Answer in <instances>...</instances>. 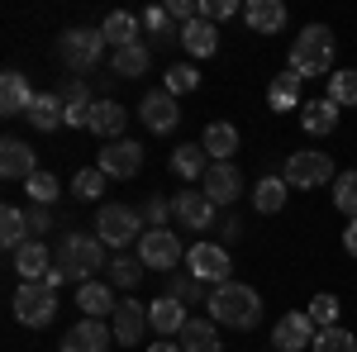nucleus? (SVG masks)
<instances>
[{
    "label": "nucleus",
    "instance_id": "obj_50",
    "mask_svg": "<svg viewBox=\"0 0 357 352\" xmlns=\"http://www.w3.org/2000/svg\"><path fill=\"white\" fill-rule=\"evenodd\" d=\"M343 247H348V252H353V257H357V219H353V224H348V229H343Z\"/></svg>",
    "mask_w": 357,
    "mask_h": 352
},
{
    "label": "nucleus",
    "instance_id": "obj_39",
    "mask_svg": "<svg viewBox=\"0 0 357 352\" xmlns=\"http://www.w3.org/2000/svg\"><path fill=\"white\" fill-rule=\"evenodd\" d=\"M329 100L333 105H357V72L353 67H343V72L329 77Z\"/></svg>",
    "mask_w": 357,
    "mask_h": 352
},
{
    "label": "nucleus",
    "instance_id": "obj_13",
    "mask_svg": "<svg viewBox=\"0 0 357 352\" xmlns=\"http://www.w3.org/2000/svg\"><path fill=\"white\" fill-rule=\"evenodd\" d=\"M138 119H143L153 134H172V129H176V119H181L176 95H167V91H148V95H143V105H138Z\"/></svg>",
    "mask_w": 357,
    "mask_h": 352
},
{
    "label": "nucleus",
    "instance_id": "obj_34",
    "mask_svg": "<svg viewBox=\"0 0 357 352\" xmlns=\"http://www.w3.org/2000/svg\"><path fill=\"white\" fill-rule=\"evenodd\" d=\"M29 124L33 129H43V134H53L57 124H62V100L53 95H33V105H29Z\"/></svg>",
    "mask_w": 357,
    "mask_h": 352
},
{
    "label": "nucleus",
    "instance_id": "obj_35",
    "mask_svg": "<svg viewBox=\"0 0 357 352\" xmlns=\"http://www.w3.org/2000/svg\"><path fill=\"white\" fill-rule=\"evenodd\" d=\"M138 276H143V262L138 257H110V267H105V281H110L114 291H129V286H138Z\"/></svg>",
    "mask_w": 357,
    "mask_h": 352
},
{
    "label": "nucleus",
    "instance_id": "obj_9",
    "mask_svg": "<svg viewBox=\"0 0 357 352\" xmlns=\"http://www.w3.org/2000/svg\"><path fill=\"white\" fill-rule=\"evenodd\" d=\"M138 262L172 276V267L181 262V238H176L172 229H143V238H138Z\"/></svg>",
    "mask_w": 357,
    "mask_h": 352
},
{
    "label": "nucleus",
    "instance_id": "obj_11",
    "mask_svg": "<svg viewBox=\"0 0 357 352\" xmlns=\"http://www.w3.org/2000/svg\"><path fill=\"white\" fill-rule=\"evenodd\" d=\"M96 167H100L110 181H129V176H138V167H143V148L129 143V138H114V143H105V153H100Z\"/></svg>",
    "mask_w": 357,
    "mask_h": 352
},
{
    "label": "nucleus",
    "instance_id": "obj_21",
    "mask_svg": "<svg viewBox=\"0 0 357 352\" xmlns=\"http://www.w3.org/2000/svg\"><path fill=\"white\" fill-rule=\"evenodd\" d=\"M77 305H82L86 319H105V314H114V309H119L110 281H86V286H77Z\"/></svg>",
    "mask_w": 357,
    "mask_h": 352
},
{
    "label": "nucleus",
    "instance_id": "obj_15",
    "mask_svg": "<svg viewBox=\"0 0 357 352\" xmlns=\"http://www.w3.org/2000/svg\"><path fill=\"white\" fill-rule=\"evenodd\" d=\"M114 333L100 319H82V324L67 328V338H62V352H110Z\"/></svg>",
    "mask_w": 357,
    "mask_h": 352
},
{
    "label": "nucleus",
    "instance_id": "obj_44",
    "mask_svg": "<svg viewBox=\"0 0 357 352\" xmlns=\"http://www.w3.org/2000/svg\"><path fill=\"white\" fill-rule=\"evenodd\" d=\"M72 190H77L82 200H100V190H105V171H100V167L77 171V176H72Z\"/></svg>",
    "mask_w": 357,
    "mask_h": 352
},
{
    "label": "nucleus",
    "instance_id": "obj_8",
    "mask_svg": "<svg viewBox=\"0 0 357 352\" xmlns=\"http://www.w3.org/2000/svg\"><path fill=\"white\" fill-rule=\"evenodd\" d=\"M186 267H191V276L205 281V286H229L234 262H229V247L224 243H195V247H186Z\"/></svg>",
    "mask_w": 357,
    "mask_h": 352
},
{
    "label": "nucleus",
    "instance_id": "obj_25",
    "mask_svg": "<svg viewBox=\"0 0 357 352\" xmlns=\"http://www.w3.org/2000/svg\"><path fill=\"white\" fill-rule=\"evenodd\" d=\"M200 148L210 153V162H229L234 153H238V129L234 124H205V134H200Z\"/></svg>",
    "mask_w": 357,
    "mask_h": 352
},
{
    "label": "nucleus",
    "instance_id": "obj_47",
    "mask_svg": "<svg viewBox=\"0 0 357 352\" xmlns=\"http://www.w3.org/2000/svg\"><path fill=\"white\" fill-rule=\"evenodd\" d=\"M167 215H172V205H167L162 195L143 200V219H148V229H167Z\"/></svg>",
    "mask_w": 357,
    "mask_h": 352
},
{
    "label": "nucleus",
    "instance_id": "obj_3",
    "mask_svg": "<svg viewBox=\"0 0 357 352\" xmlns=\"http://www.w3.org/2000/svg\"><path fill=\"white\" fill-rule=\"evenodd\" d=\"M57 267L67 271V281H91L96 271L105 267V243L96 234H67L62 247H57Z\"/></svg>",
    "mask_w": 357,
    "mask_h": 352
},
{
    "label": "nucleus",
    "instance_id": "obj_24",
    "mask_svg": "<svg viewBox=\"0 0 357 352\" xmlns=\"http://www.w3.org/2000/svg\"><path fill=\"white\" fill-rule=\"evenodd\" d=\"M301 129L314 134V138L333 134V129H338V105H333L329 95H324V100H305L301 105Z\"/></svg>",
    "mask_w": 357,
    "mask_h": 352
},
{
    "label": "nucleus",
    "instance_id": "obj_23",
    "mask_svg": "<svg viewBox=\"0 0 357 352\" xmlns=\"http://www.w3.org/2000/svg\"><path fill=\"white\" fill-rule=\"evenodd\" d=\"M15 271H20V281H43V276L53 271V252L38 243V238H29V243L15 252Z\"/></svg>",
    "mask_w": 357,
    "mask_h": 352
},
{
    "label": "nucleus",
    "instance_id": "obj_29",
    "mask_svg": "<svg viewBox=\"0 0 357 352\" xmlns=\"http://www.w3.org/2000/svg\"><path fill=\"white\" fill-rule=\"evenodd\" d=\"M0 243L10 247V252H20V247L29 243V215L20 205H5V210H0Z\"/></svg>",
    "mask_w": 357,
    "mask_h": 352
},
{
    "label": "nucleus",
    "instance_id": "obj_26",
    "mask_svg": "<svg viewBox=\"0 0 357 352\" xmlns=\"http://www.w3.org/2000/svg\"><path fill=\"white\" fill-rule=\"evenodd\" d=\"M172 171H176L181 181H205V171H210V153H205L200 143H181V148L172 153Z\"/></svg>",
    "mask_w": 357,
    "mask_h": 352
},
{
    "label": "nucleus",
    "instance_id": "obj_20",
    "mask_svg": "<svg viewBox=\"0 0 357 352\" xmlns=\"http://www.w3.org/2000/svg\"><path fill=\"white\" fill-rule=\"evenodd\" d=\"M124 124H129V109L119 105V100H96V105H91V119H86V129H91V134L110 138V143L124 134Z\"/></svg>",
    "mask_w": 357,
    "mask_h": 352
},
{
    "label": "nucleus",
    "instance_id": "obj_33",
    "mask_svg": "<svg viewBox=\"0 0 357 352\" xmlns=\"http://www.w3.org/2000/svg\"><path fill=\"white\" fill-rule=\"evenodd\" d=\"M267 105L272 109H296L301 105V77H296V72L272 77V86H267Z\"/></svg>",
    "mask_w": 357,
    "mask_h": 352
},
{
    "label": "nucleus",
    "instance_id": "obj_36",
    "mask_svg": "<svg viewBox=\"0 0 357 352\" xmlns=\"http://www.w3.org/2000/svg\"><path fill=\"white\" fill-rule=\"evenodd\" d=\"M167 296L181 300V305H200L205 300V281H195L191 271H172L167 276Z\"/></svg>",
    "mask_w": 357,
    "mask_h": 352
},
{
    "label": "nucleus",
    "instance_id": "obj_22",
    "mask_svg": "<svg viewBox=\"0 0 357 352\" xmlns=\"http://www.w3.org/2000/svg\"><path fill=\"white\" fill-rule=\"evenodd\" d=\"M243 20H248L252 33H281L286 29V5L281 0H248Z\"/></svg>",
    "mask_w": 357,
    "mask_h": 352
},
{
    "label": "nucleus",
    "instance_id": "obj_5",
    "mask_svg": "<svg viewBox=\"0 0 357 352\" xmlns=\"http://www.w3.org/2000/svg\"><path fill=\"white\" fill-rule=\"evenodd\" d=\"M57 53H62V62L86 82V77L100 67V57H105V38H100V29H67L62 43H57Z\"/></svg>",
    "mask_w": 357,
    "mask_h": 352
},
{
    "label": "nucleus",
    "instance_id": "obj_38",
    "mask_svg": "<svg viewBox=\"0 0 357 352\" xmlns=\"http://www.w3.org/2000/svg\"><path fill=\"white\" fill-rule=\"evenodd\" d=\"M24 186H29V200H33V205H53L57 195H62V186H57V176H53V171H43V167H38V171L29 176Z\"/></svg>",
    "mask_w": 357,
    "mask_h": 352
},
{
    "label": "nucleus",
    "instance_id": "obj_7",
    "mask_svg": "<svg viewBox=\"0 0 357 352\" xmlns=\"http://www.w3.org/2000/svg\"><path fill=\"white\" fill-rule=\"evenodd\" d=\"M281 176H286V186H296V190H314V186H324V181H338L333 176V158L329 153H314V148L291 153Z\"/></svg>",
    "mask_w": 357,
    "mask_h": 352
},
{
    "label": "nucleus",
    "instance_id": "obj_51",
    "mask_svg": "<svg viewBox=\"0 0 357 352\" xmlns=\"http://www.w3.org/2000/svg\"><path fill=\"white\" fill-rule=\"evenodd\" d=\"M62 281H67V271H62V267H53V271H48V276H43V286H53V291H57V286H62Z\"/></svg>",
    "mask_w": 357,
    "mask_h": 352
},
{
    "label": "nucleus",
    "instance_id": "obj_6",
    "mask_svg": "<svg viewBox=\"0 0 357 352\" xmlns=\"http://www.w3.org/2000/svg\"><path fill=\"white\" fill-rule=\"evenodd\" d=\"M96 238L105 247H129L143 238V219L138 210L129 205H100V215H96Z\"/></svg>",
    "mask_w": 357,
    "mask_h": 352
},
{
    "label": "nucleus",
    "instance_id": "obj_2",
    "mask_svg": "<svg viewBox=\"0 0 357 352\" xmlns=\"http://www.w3.org/2000/svg\"><path fill=\"white\" fill-rule=\"evenodd\" d=\"M333 48H338V38H333L329 24H305L296 33V48H291V72L296 77H324L333 72Z\"/></svg>",
    "mask_w": 357,
    "mask_h": 352
},
{
    "label": "nucleus",
    "instance_id": "obj_52",
    "mask_svg": "<svg viewBox=\"0 0 357 352\" xmlns=\"http://www.w3.org/2000/svg\"><path fill=\"white\" fill-rule=\"evenodd\" d=\"M148 352H181V343H153Z\"/></svg>",
    "mask_w": 357,
    "mask_h": 352
},
{
    "label": "nucleus",
    "instance_id": "obj_41",
    "mask_svg": "<svg viewBox=\"0 0 357 352\" xmlns=\"http://www.w3.org/2000/svg\"><path fill=\"white\" fill-rule=\"evenodd\" d=\"M338 309H343V305H338V296H329V291H324V296L310 300V309H305V314L314 319V328H333V324H338Z\"/></svg>",
    "mask_w": 357,
    "mask_h": 352
},
{
    "label": "nucleus",
    "instance_id": "obj_43",
    "mask_svg": "<svg viewBox=\"0 0 357 352\" xmlns=\"http://www.w3.org/2000/svg\"><path fill=\"white\" fill-rule=\"evenodd\" d=\"M57 100H62V109H91V105H96V100L86 95V82H82V77L57 82Z\"/></svg>",
    "mask_w": 357,
    "mask_h": 352
},
{
    "label": "nucleus",
    "instance_id": "obj_4",
    "mask_svg": "<svg viewBox=\"0 0 357 352\" xmlns=\"http://www.w3.org/2000/svg\"><path fill=\"white\" fill-rule=\"evenodd\" d=\"M10 305H15V319L24 328H48L53 314H57V291L43 286V281H20Z\"/></svg>",
    "mask_w": 357,
    "mask_h": 352
},
{
    "label": "nucleus",
    "instance_id": "obj_49",
    "mask_svg": "<svg viewBox=\"0 0 357 352\" xmlns=\"http://www.w3.org/2000/svg\"><path fill=\"white\" fill-rule=\"evenodd\" d=\"M220 238H224V243L243 238V219H224V224H220Z\"/></svg>",
    "mask_w": 357,
    "mask_h": 352
},
{
    "label": "nucleus",
    "instance_id": "obj_45",
    "mask_svg": "<svg viewBox=\"0 0 357 352\" xmlns=\"http://www.w3.org/2000/svg\"><path fill=\"white\" fill-rule=\"evenodd\" d=\"M195 86H200V72H195V67H172V72H167V95H186V91H195Z\"/></svg>",
    "mask_w": 357,
    "mask_h": 352
},
{
    "label": "nucleus",
    "instance_id": "obj_32",
    "mask_svg": "<svg viewBox=\"0 0 357 352\" xmlns=\"http://www.w3.org/2000/svg\"><path fill=\"white\" fill-rule=\"evenodd\" d=\"M286 176H262L257 190H252V205H257V215H276L281 205H286Z\"/></svg>",
    "mask_w": 357,
    "mask_h": 352
},
{
    "label": "nucleus",
    "instance_id": "obj_42",
    "mask_svg": "<svg viewBox=\"0 0 357 352\" xmlns=\"http://www.w3.org/2000/svg\"><path fill=\"white\" fill-rule=\"evenodd\" d=\"M143 29H148L153 38H162V43L181 38V24H176V20L167 15V5H162V10H148V15H143Z\"/></svg>",
    "mask_w": 357,
    "mask_h": 352
},
{
    "label": "nucleus",
    "instance_id": "obj_14",
    "mask_svg": "<svg viewBox=\"0 0 357 352\" xmlns=\"http://www.w3.org/2000/svg\"><path fill=\"white\" fill-rule=\"evenodd\" d=\"M172 215L181 219V229H210L215 224V200L205 190H181L172 200Z\"/></svg>",
    "mask_w": 357,
    "mask_h": 352
},
{
    "label": "nucleus",
    "instance_id": "obj_1",
    "mask_svg": "<svg viewBox=\"0 0 357 352\" xmlns=\"http://www.w3.org/2000/svg\"><path fill=\"white\" fill-rule=\"evenodd\" d=\"M205 305H210V319L224 324V328H252L257 319H262V296H257L252 286H243V281L215 286Z\"/></svg>",
    "mask_w": 357,
    "mask_h": 352
},
{
    "label": "nucleus",
    "instance_id": "obj_27",
    "mask_svg": "<svg viewBox=\"0 0 357 352\" xmlns=\"http://www.w3.org/2000/svg\"><path fill=\"white\" fill-rule=\"evenodd\" d=\"M181 48L191 57H210L220 48V29L210 24V20H191V24L181 29Z\"/></svg>",
    "mask_w": 357,
    "mask_h": 352
},
{
    "label": "nucleus",
    "instance_id": "obj_28",
    "mask_svg": "<svg viewBox=\"0 0 357 352\" xmlns=\"http://www.w3.org/2000/svg\"><path fill=\"white\" fill-rule=\"evenodd\" d=\"M100 38H105L110 48H129V43H138V15H129V10H114V15H105Z\"/></svg>",
    "mask_w": 357,
    "mask_h": 352
},
{
    "label": "nucleus",
    "instance_id": "obj_16",
    "mask_svg": "<svg viewBox=\"0 0 357 352\" xmlns=\"http://www.w3.org/2000/svg\"><path fill=\"white\" fill-rule=\"evenodd\" d=\"M191 324L186 319V305L181 300H172V296H158L153 305H148V328L153 333H162V338H181V328Z\"/></svg>",
    "mask_w": 357,
    "mask_h": 352
},
{
    "label": "nucleus",
    "instance_id": "obj_31",
    "mask_svg": "<svg viewBox=\"0 0 357 352\" xmlns=\"http://www.w3.org/2000/svg\"><path fill=\"white\" fill-rule=\"evenodd\" d=\"M148 62H153V53H148L143 43H129V48H114V53H110L114 77H143V72H148Z\"/></svg>",
    "mask_w": 357,
    "mask_h": 352
},
{
    "label": "nucleus",
    "instance_id": "obj_53",
    "mask_svg": "<svg viewBox=\"0 0 357 352\" xmlns=\"http://www.w3.org/2000/svg\"><path fill=\"white\" fill-rule=\"evenodd\" d=\"M272 352H276V348H272Z\"/></svg>",
    "mask_w": 357,
    "mask_h": 352
},
{
    "label": "nucleus",
    "instance_id": "obj_17",
    "mask_svg": "<svg viewBox=\"0 0 357 352\" xmlns=\"http://www.w3.org/2000/svg\"><path fill=\"white\" fill-rule=\"evenodd\" d=\"M143 324H148V309H143L138 300H119V309L110 314V333H114V343H124V348L143 343Z\"/></svg>",
    "mask_w": 357,
    "mask_h": 352
},
{
    "label": "nucleus",
    "instance_id": "obj_46",
    "mask_svg": "<svg viewBox=\"0 0 357 352\" xmlns=\"http://www.w3.org/2000/svg\"><path fill=\"white\" fill-rule=\"evenodd\" d=\"M229 15H243V5L238 0H200V20H210V24H220Z\"/></svg>",
    "mask_w": 357,
    "mask_h": 352
},
{
    "label": "nucleus",
    "instance_id": "obj_48",
    "mask_svg": "<svg viewBox=\"0 0 357 352\" xmlns=\"http://www.w3.org/2000/svg\"><path fill=\"white\" fill-rule=\"evenodd\" d=\"M43 229H53V215H48V205H33L29 210V234H43Z\"/></svg>",
    "mask_w": 357,
    "mask_h": 352
},
{
    "label": "nucleus",
    "instance_id": "obj_40",
    "mask_svg": "<svg viewBox=\"0 0 357 352\" xmlns=\"http://www.w3.org/2000/svg\"><path fill=\"white\" fill-rule=\"evenodd\" d=\"M314 352H357V338H353V333H348L343 324L319 328V338H314Z\"/></svg>",
    "mask_w": 357,
    "mask_h": 352
},
{
    "label": "nucleus",
    "instance_id": "obj_10",
    "mask_svg": "<svg viewBox=\"0 0 357 352\" xmlns=\"http://www.w3.org/2000/svg\"><path fill=\"white\" fill-rule=\"evenodd\" d=\"M314 338H319V328H314V319H310L305 309L281 314L276 328H272V348L276 352H305V348H314Z\"/></svg>",
    "mask_w": 357,
    "mask_h": 352
},
{
    "label": "nucleus",
    "instance_id": "obj_37",
    "mask_svg": "<svg viewBox=\"0 0 357 352\" xmlns=\"http://www.w3.org/2000/svg\"><path fill=\"white\" fill-rule=\"evenodd\" d=\"M333 210L357 219V171H343V176L333 181Z\"/></svg>",
    "mask_w": 357,
    "mask_h": 352
},
{
    "label": "nucleus",
    "instance_id": "obj_30",
    "mask_svg": "<svg viewBox=\"0 0 357 352\" xmlns=\"http://www.w3.org/2000/svg\"><path fill=\"white\" fill-rule=\"evenodd\" d=\"M181 352H220L215 319H191V324L181 328Z\"/></svg>",
    "mask_w": 357,
    "mask_h": 352
},
{
    "label": "nucleus",
    "instance_id": "obj_19",
    "mask_svg": "<svg viewBox=\"0 0 357 352\" xmlns=\"http://www.w3.org/2000/svg\"><path fill=\"white\" fill-rule=\"evenodd\" d=\"M33 95H38V91H29V77H24V72H5V77H0V114H5V119L29 114Z\"/></svg>",
    "mask_w": 357,
    "mask_h": 352
},
{
    "label": "nucleus",
    "instance_id": "obj_18",
    "mask_svg": "<svg viewBox=\"0 0 357 352\" xmlns=\"http://www.w3.org/2000/svg\"><path fill=\"white\" fill-rule=\"evenodd\" d=\"M33 171H38L33 148H29L24 138H5V143H0V176H5V181H29Z\"/></svg>",
    "mask_w": 357,
    "mask_h": 352
},
{
    "label": "nucleus",
    "instance_id": "obj_12",
    "mask_svg": "<svg viewBox=\"0 0 357 352\" xmlns=\"http://www.w3.org/2000/svg\"><path fill=\"white\" fill-rule=\"evenodd\" d=\"M200 190L215 200V210H220V205H234V200H238V190H243V171H238L234 162H210Z\"/></svg>",
    "mask_w": 357,
    "mask_h": 352
}]
</instances>
